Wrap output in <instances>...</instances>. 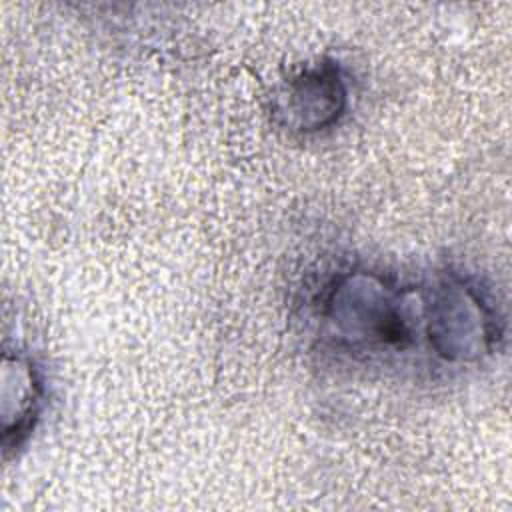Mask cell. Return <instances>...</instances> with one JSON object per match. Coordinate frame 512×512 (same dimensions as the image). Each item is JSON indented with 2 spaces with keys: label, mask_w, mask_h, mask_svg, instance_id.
Returning <instances> with one entry per match:
<instances>
[{
  "label": "cell",
  "mask_w": 512,
  "mask_h": 512,
  "mask_svg": "<svg viewBox=\"0 0 512 512\" xmlns=\"http://www.w3.org/2000/svg\"><path fill=\"white\" fill-rule=\"evenodd\" d=\"M416 300L412 290H394L378 276L350 274L330 288L324 316L352 346L406 348L424 324V300L412 310Z\"/></svg>",
  "instance_id": "1"
},
{
  "label": "cell",
  "mask_w": 512,
  "mask_h": 512,
  "mask_svg": "<svg viewBox=\"0 0 512 512\" xmlns=\"http://www.w3.org/2000/svg\"><path fill=\"white\" fill-rule=\"evenodd\" d=\"M424 328L430 346L446 360L482 356L494 334L482 298L464 282H440L424 300Z\"/></svg>",
  "instance_id": "2"
},
{
  "label": "cell",
  "mask_w": 512,
  "mask_h": 512,
  "mask_svg": "<svg viewBox=\"0 0 512 512\" xmlns=\"http://www.w3.org/2000/svg\"><path fill=\"white\" fill-rule=\"evenodd\" d=\"M346 90L338 68L320 64L300 72L288 84L286 114L300 130H318L332 124L344 110Z\"/></svg>",
  "instance_id": "3"
},
{
  "label": "cell",
  "mask_w": 512,
  "mask_h": 512,
  "mask_svg": "<svg viewBox=\"0 0 512 512\" xmlns=\"http://www.w3.org/2000/svg\"><path fill=\"white\" fill-rule=\"evenodd\" d=\"M4 370L10 374L8 378H14V398H2V404H8L16 400V408L4 418V444L14 438V444L20 442V438L26 434L30 428V422L36 414V402H38V392L40 384L36 380L32 364L22 358H10L8 354L4 356ZM6 376V374H4Z\"/></svg>",
  "instance_id": "4"
}]
</instances>
